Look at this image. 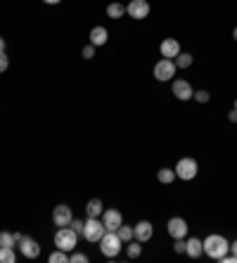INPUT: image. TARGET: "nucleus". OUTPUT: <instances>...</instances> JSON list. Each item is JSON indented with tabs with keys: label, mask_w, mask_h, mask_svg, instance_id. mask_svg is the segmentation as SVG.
Here are the masks:
<instances>
[{
	"label": "nucleus",
	"mask_w": 237,
	"mask_h": 263,
	"mask_svg": "<svg viewBox=\"0 0 237 263\" xmlns=\"http://www.w3.org/2000/svg\"><path fill=\"white\" fill-rule=\"evenodd\" d=\"M230 251H232V254H235V256H237V240L230 244Z\"/></svg>",
	"instance_id": "obj_33"
},
{
	"label": "nucleus",
	"mask_w": 237,
	"mask_h": 263,
	"mask_svg": "<svg viewBox=\"0 0 237 263\" xmlns=\"http://www.w3.org/2000/svg\"><path fill=\"white\" fill-rule=\"evenodd\" d=\"M121 247H123L121 237L116 235L114 230H107V232L102 235V240H100V249H102V254H104L107 258L119 256V251H121Z\"/></svg>",
	"instance_id": "obj_2"
},
{
	"label": "nucleus",
	"mask_w": 237,
	"mask_h": 263,
	"mask_svg": "<svg viewBox=\"0 0 237 263\" xmlns=\"http://www.w3.org/2000/svg\"><path fill=\"white\" fill-rule=\"evenodd\" d=\"M14 261H17L14 247H0V263H14Z\"/></svg>",
	"instance_id": "obj_19"
},
{
	"label": "nucleus",
	"mask_w": 237,
	"mask_h": 263,
	"mask_svg": "<svg viewBox=\"0 0 237 263\" xmlns=\"http://www.w3.org/2000/svg\"><path fill=\"white\" fill-rule=\"evenodd\" d=\"M0 247H17L14 232H0Z\"/></svg>",
	"instance_id": "obj_24"
},
{
	"label": "nucleus",
	"mask_w": 237,
	"mask_h": 263,
	"mask_svg": "<svg viewBox=\"0 0 237 263\" xmlns=\"http://www.w3.org/2000/svg\"><path fill=\"white\" fill-rule=\"evenodd\" d=\"M159 50H162V57H166V60H176V57L183 52V50H180V43H178L176 38H166V41H162Z\"/></svg>",
	"instance_id": "obj_12"
},
{
	"label": "nucleus",
	"mask_w": 237,
	"mask_h": 263,
	"mask_svg": "<svg viewBox=\"0 0 237 263\" xmlns=\"http://www.w3.org/2000/svg\"><path fill=\"white\" fill-rule=\"evenodd\" d=\"M69 225H71V230H74V232L83 235V223L81 221H74V218H71V223H69Z\"/></svg>",
	"instance_id": "obj_30"
},
{
	"label": "nucleus",
	"mask_w": 237,
	"mask_h": 263,
	"mask_svg": "<svg viewBox=\"0 0 237 263\" xmlns=\"http://www.w3.org/2000/svg\"><path fill=\"white\" fill-rule=\"evenodd\" d=\"M76 240H78V232L69 228H60L57 230V235H55V247L62 251H74L76 249Z\"/></svg>",
	"instance_id": "obj_3"
},
{
	"label": "nucleus",
	"mask_w": 237,
	"mask_h": 263,
	"mask_svg": "<svg viewBox=\"0 0 237 263\" xmlns=\"http://www.w3.org/2000/svg\"><path fill=\"white\" fill-rule=\"evenodd\" d=\"M173 249L178 251V254H185V242H183V237H178L176 244H173Z\"/></svg>",
	"instance_id": "obj_31"
},
{
	"label": "nucleus",
	"mask_w": 237,
	"mask_h": 263,
	"mask_svg": "<svg viewBox=\"0 0 237 263\" xmlns=\"http://www.w3.org/2000/svg\"><path fill=\"white\" fill-rule=\"evenodd\" d=\"M71 218H74V214H71V209L67 204H60V207L52 209V223L57 228H67L69 223H71Z\"/></svg>",
	"instance_id": "obj_7"
},
{
	"label": "nucleus",
	"mask_w": 237,
	"mask_h": 263,
	"mask_svg": "<svg viewBox=\"0 0 237 263\" xmlns=\"http://www.w3.org/2000/svg\"><path fill=\"white\" fill-rule=\"evenodd\" d=\"M126 254H128V258H138V256H140V254H142L140 240H136V242L130 240V242H128V249H126Z\"/></svg>",
	"instance_id": "obj_23"
},
{
	"label": "nucleus",
	"mask_w": 237,
	"mask_h": 263,
	"mask_svg": "<svg viewBox=\"0 0 237 263\" xmlns=\"http://www.w3.org/2000/svg\"><path fill=\"white\" fill-rule=\"evenodd\" d=\"M197 171H199L197 161L192 159V157H183V159L178 161V166H176V178H180V180H192V178L197 176Z\"/></svg>",
	"instance_id": "obj_6"
},
{
	"label": "nucleus",
	"mask_w": 237,
	"mask_h": 263,
	"mask_svg": "<svg viewBox=\"0 0 237 263\" xmlns=\"http://www.w3.org/2000/svg\"><path fill=\"white\" fill-rule=\"evenodd\" d=\"M7 67H10V57H7L5 52H0V74H3Z\"/></svg>",
	"instance_id": "obj_27"
},
{
	"label": "nucleus",
	"mask_w": 237,
	"mask_h": 263,
	"mask_svg": "<svg viewBox=\"0 0 237 263\" xmlns=\"http://www.w3.org/2000/svg\"><path fill=\"white\" fill-rule=\"evenodd\" d=\"M185 254H188V256H192V258L202 256V254H204V244H202V240H197V237L188 240V242H185Z\"/></svg>",
	"instance_id": "obj_16"
},
{
	"label": "nucleus",
	"mask_w": 237,
	"mask_h": 263,
	"mask_svg": "<svg viewBox=\"0 0 237 263\" xmlns=\"http://www.w3.org/2000/svg\"><path fill=\"white\" fill-rule=\"evenodd\" d=\"M50 263H67L69 261V256H67V251H62V249H57L55 254H50V258H47Z\"/></svg>",
	"instance_id": "obj_25"
},
{
	"label": "nucleus",
	"mask_w": 237,
	"mask_h": 263,
	"mask_svg": "<svg viewBox=\"0 0 237 263\" xmlns=\"http://www.w3.org/2000/svg\"><path fill=\"white\" fill-rule=\"evenodd\" d=\"M228 119H230L232 124H237V109H232V111H230V114H228Z\"/></svg>",
	"instance_id": "obj_32"
},
{
	"label": "nucleus",
	"mask_w": 237,
	"mask_h": 263,
	"mask_svg": "<svg viewBox=\"0 0 237 263\" xmlns=\"http://www.w3.org/2000/svg\"><path fill=\"white\" fill-rule=\"evenodd\" d=\"M176 69H178L176 62L164 57V60H159V62L154 64V78L156 81H171V78L176 76Z\"/></svg>",
	"instance_id": "obj_5"
},
{
	"label": "nucleus",
	"mask_w": 237,
	"mask_h": 263,
	"mask_svg": "<svg viewBox=\"0 0 237 263\" xmlns=\"http://www.w3.org/2000/svg\"><path fill=\"white\" fill-rule=\"evenodd\" d=\"M104 232H107V228L100 218H88L83 223V240H88V242H100Z\"/></svg>",
	"instance_id": "obj_4"
},
{
	"label": "nucleus",
	"mask_w": 237,
	"mask_h": 263,
	"mask_svg": "<svg viewBox=\"0 0 237 263\" xmlns=\"http://www.w3.org/2000/svg\"><path fill=\"white\" fill-rule=\"evenodd\" d=\"M17 247H19L24 258H38L41 256V244L36 242V240H31V237H21V242L17 244Z\"/></svg>",
	"instance_id": "obj_8"
},
{
	"label": "nucleus",
	"mask_w": 237,
	"mask_h": 263,
	"mask_svg": "<svg viewBox=\"0 0 237 263\" xmlns=\"http://www.w3.org/2000/svg\"><path fill=\"white\" fill-rule=\"evenodd\" d=\"M0 52H5V38H0Z\"/></svg>",
	"instance_id": "obj_34"
},
{
	"label": "nucleus",
	"mask_w": 237,
	"mask_h": 263,
	"mask_svg": "<svg viewBox=\"0 0 237 263\" xmlns=\"http://www.w3.org/2000/svg\"><path fill=\"white\" fill-rule=\"evenodd\" d=\"M107 14L112 19H121L123 14H126V7L121 3H112V5H107Z\"/></svg>",
	"instance_id": "obj_18"
},
{
	"label": "nucleus",
	"mask_w": 237,
	"mask_h": 263,
	"mask_svg": "<svg viewBox=\"0 0 237 263\" xmlns=\"http://www.w3.org/2000/svg\"><path fill=\"white\" fill-rule=\"evenodd\" d=\"M156 178H159V183L169 185V183H173V180H176V171H171V168H162V171L156 173Z\"/></svg>",
	"instance_id": "obj_21"
},
{
	"label": "nucleus",
	"mask_w": 237,
	"mask_h": 263,
	"mask_svg": "<svg viewBox=\"0 0 237 263\" xmlns=\"http://www.w3.org/2000/svg\"><path fill=\"white\" fill-rule=\"evenodd\" d=\"M235 109H237V100H235Z\"/></svg>",
	"instance_id": "obj_37"
},
{
	"label": "nucleus",
	"mask_w": 237,
	"mask_h": 263,
	"mask_svg": "<svg viewBox=\"0 0 237 263\" xmlns=\"http://www.w3.org/2000/svg\"><path fill=\"white\" fill-rule=\"evenodd\" d=\"M69 261H71V263H86V261H88V256H86V254H71Z\"/></svg>",
	"instance_id": "obj_29"
},
{
	"label": "nucleus",
	"mask_w": 237,
	"mask_h": 263,
	"mask_svg": "<svg viewBox=\"0 0 237 263\" xmlns=\"http://www.w3.org/2000/svg\"><path fill=\"white\" fill-rule=\"evenodd\" d=\"M102 201L100 199H90L88 204H86V214H88V218H100L102 216Z\"/></svg>",
	"instance_id": "obj_17"
},
{
	"label": "nucleus",
	"mask_w": 237,
	"mask_h": 263,
	"mask_svg": "<svg viewBox=\"0 0 237 263\" xmlns=\"http://www.w3.org/2000/svg\"><path fill=\"white\" fill-rule=\"evenodd\" d=\"M95 57V45H86L83 48V60H93Z\"/></svg>",
	"instance_id": "obj_28"
},
{
	"label": "nucleus",
	"mask_w": 237,
	"mask_h": 263,
	"mask_svg": "<svg viewBox=\"0 0 237 263\" xmlns=\"http://www.w3.org/2000/svg\"><path fill=\"white\" fill-rule=\"evenodd\" d=\"M202 244H204V254L209 258H214V261H221L230 251V242L223 235H209Z\"/></svg>",
	"instance_id": "obj_1"
},
{
	"label": "nucleus",
	"mask_w": 237,
	"mask_h": 263,
	"mask_svg": "<svg viewBox=\"0 0 237 263\" xmlns=\"http://www.w3.org/2000/svg\"><path fill=\"white\" fill-rule=\"evenodd\" d=\"M126 12H128L133 19H145L149 14V3L147 0H130L128 7H126Z\"/></svg>",
	"instance_id": "obj_10"
},
{
	"label": "nucleus",
	"mask_w": 237,
	"mask_h": 263,
	"mask_svg": "<svg viewBox=\"0 0 237 263\" xmlns=\"http://www.w3.org/2000/svg\"><path fill=\"white\" fill-rule=\"evenodd\" d=\"M166 230H169V235L173 237V240H178V237L188 235V223H185L183 218H171L169 225H166Z\"/></svg>",
	"instance_id": "obj_13"
},
{
	"label": "nucleus",
	"mask_w": 237,
	"mask_h": 263,
	"mask_svg": "<svg viewBox=\"0 0 237 263\" xmlns=\"http://www.w3.org/2000/svg\"><path fill=\"white\" fill-rule=\"evenodd\" d=\"M232 38H235V41H237V26H235V31H232Z\"/></svg>",
	"instance_id": "obj_36"
},
{
	"label": "nucleus",
	"mask_w": 237,
	"mask_h": 263,
	"mask_svg": "<svg viewBox=\"0 0 237 263\" xmlns=\"http://www.w3.org/2000/svg\"><path fill=\"white\" fill-rule=\"evenodd\" d=\"M173 95L180 100V102H188V100H192V95H195V90H192V85L188 83V81H183V78H178V81H173Z\"/></svg>",
	"instance_id": "obj_11"
},
{
	"label": "nucleus",
	"mask_w": 237,
	"mask_h": 263,
	"mask_svg": "<svg viewBox=\"0 0 237 263\" xmlns=\"http://www.w3.org/2000/svg\"><path fill=\"white\" fill-rule=\"evenodd\" d=\"M116 235L121 237V242H130V240H136V232H133V228L130 225H119V230H116Z\"/></svg>",
	"instance_id": "obj_20"
},
{
	"label": "nucleus",
	"mask_w": 237,
	"mask_h": 263,
	"mask_svg": "<svg viewBox=\"0 0 237 263\" xmlns=\"http://www.w3.org/2000/svg\"><path fill=\"white\" fill-rule=\"evenodd\" d=\"M109 41V34L104 26H95L93 31H90V45H95V48H100V45H104V43Z\"/></svg>",
	"instance_id": "obj_15"
},
{
	"label": "nucleus",
	"mask_w": 237,
	"mask_h": 263,
	"mask_svg": "<svg viewBox=\"0 0 237 263\" xmlns=\"http://www.w3.org/2000/svg\"><path fill=\"white\" fill-rule=\"evenodd\" d=\"M133 232H136V240H140V242H147V240H152V232H154V228H152V223H149V221H140L138 225H133Z\"/></svg>",
	"instance_id": "obj_14"
},
{
	"label": "nucleus",
	"mask_w": 237,
	"mask_h": 263,
	"mask_svg": "<svg viewBox=\"0 0 237 263\" xmlns=\"http://www.w3.org/2000/svg\"><path fill=\"white\" fill-rule=\"evenodd\" d=\"M43 3H47V5H57V3H62V0H43Z\"/></svg>",
	"instance_id": "obj_35"
},
{
	"label": "nucleus",
	"mask_w": 237,
	"mask_h": 263,
	"mask_svg": "<svg viewBox=\"0 0 237 263\" xmlns=\"http://www.w3.org/2000/svg\"><path fill=\"white\" fill-rule=\"evenodd\" d=\"M102 223H104V228L107 230H119V225L123 223L121 218V211L119 209H107V211H102Z\"/></svg>",
	"instance_id": "obj_9"
},
{
	"label": "nucleus",
	"mask_w": 237,
	"mask_h": 263,
	"mask_svg": "<svg viewBox=\"0 0 237 263\" xmlns=\"http://www.w3.org/2000/svg\"><path fill=\"white\" fill-rule=\"evenodd\" d=\"M173 62H176L178 69H188V67H192V55H188V52H180V55H178Z\"/></svg>",
	"instance_id": "obj_22"
},
{
	"label": "nucleus",
	"mask_w": 237,
	"mask_h": 263,
	"mask_svg": "<svg viewBox=\"0 0 237 263\" xmlns=\"http://www.w3.org/2000/svg\"><path fill=\"white\" fill-rule=\"evenodd\" d=\"M192 97H195V100H197V102H209V100H211V95H209V93H206V90H195V95H192Z\"/></svg>",
	"instance_id": "obj_26"
}]
</instances>
